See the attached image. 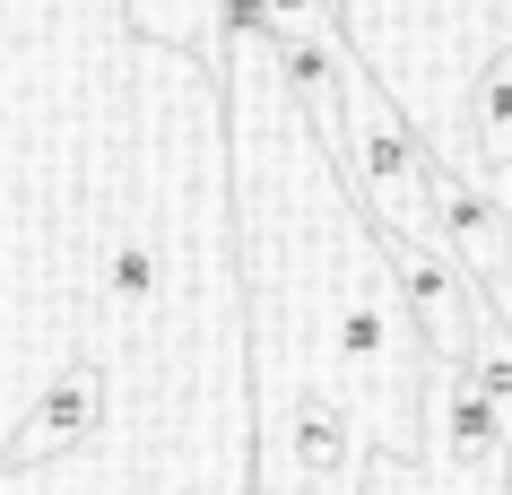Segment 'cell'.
<instances>
[{"mask_svg":"<svg viewBox=\"0 0 512 495\" xmlns=\"http://www.w3.org/2000/svg\"><path fill=\"white\" fill-rule=\"evenodd\" d=\"M434 469H460V478H512V426L504 409L486 400V383L469 365H434Z\"/></svg>","mask_w":512,"mask_h":495,"instance_id":"6da1fadb","label":"cell"},{"mask_svg":"<svg viewBox=\"0 0 512 495\" xmlns=\"http://www.w3.org/2000/svg\"><path fill=\"white\" fill-rule=\"evenodd\" d=\"M434 218H443V252H452L478 287L504 296L512 287V226H504V209H495L460 165H443V157H434Z\"/></svg>","mask_w":512,"mask_h":495,"instance_id":"7a4b0ae2","label":"cell"},{"mask_svg":"<svg viewBox=\"0 0 512 495\" xmlns=\"http://www.w3.org/2000/svg\"><path fill=\"white\" fill-rule=\"evenodd\" d=\"M296 469L304 478H339V469L356 461V417L339 409V400H322V391H304L296 400Z\"/></svg>","mask_w":512,"mask_h":495,"instance_id":"3957f363","label":"cell"},{"mask_svg":"<svg viewBox=\"0 0 512 495\" xmlns=\"http://www.w3.org/2000/svg\"><path fill=\"white\" fill-rule=\"evenodd\" d=\"M87 417H96V365H70V374H53V391H44V400H35V435L18 443V452H9V461H44V452H53V443H70L87 426Z\"/></svg>","mask_w":512,"mask_h":495,"instance_id":"277c9868","label":"cell"},{"mask_svg":"<svg viewBox=\"0 0 512 495\" xmlns=\"http://www.w3.org/2000/svg\"><path fill=\"white\" fill-rule=\"evenodd\" d=\"M469 131H478L486 165H512V44L478 70V96H469Z\"/></svg>","mask_w":512,"mask_h":495,"instance_id":"5b68a950","label":"cell"},{"mask_svg":"<svg viewBox=\"0 0 512 495\" xmlns=\"http://www.w3.org/2000/svg\"><path fill=\"white\" fill-rule=\"evenodd\" d=\"M165 287V261H157V244L139 235V226H113V244H105V296H122V304H148Z\"/></svg>","mask_w":512,"mask_h":495,"instance_id":"8992f818","label":"cell"},{"mask_svg":"<svg viewBox=\"0 0 512 495\" xmlns=\"http://www.w3.org/2000/svg\"><path fill=\"white\" fill-rule=\"evenodd\" d=\"M131 27L157 44H209L217 35V0H131Z\"/></svg>","mask_w":512,"mask_h":495,"instance_id":"52a82bcc","label":"cell"},{"mask_svg":"<svg viewBox=\"0 0 512 495\" xmlns=\"http://www.w3.org/2000/svg\"><path fill=\"white\" fill-rule=\"evenodd\" d=\"M287 27H322V35H348V18H339V0H270Z\"/></svg>","mask_w":512,"mask_h":495,"instance_id":"ba28073f","label":"cell"}]
</instances>
